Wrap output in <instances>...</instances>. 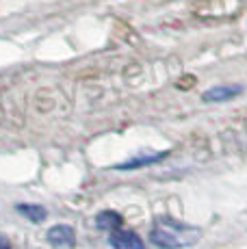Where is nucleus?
<instances>
[{
    "instance_id": "obj_2",
    "label": "nucleus",
    "mask_w": 247,
    "mask_h": 249,
    "mask_svg": "<svg viewBox=\"0 0 247 249\" xmlns=\"http://www.w3.org/2000/svg\"><path fill=\"white\" fill-rule=\"evenodd\" d=\"M241 93H243L241 85H217V87H211L208 91H204L202 100L204 102H228V100L236 98Z\"/></svg>"
},
{
    "instance_id": "obj_1",
    "label": "nucleus",
    "mask_w": 247,
    "mask_h": 249,
    "mask_svg": "<svg viewBox=\"0 0 247 249\" xmlns=\"http://www.w3.org/2000/svg\"><path fill=\"white\" fill-rule=\"evenodd\" d=\"M199 238H202V230L199 228L174 221V219H159L150 232V241L160 249L193 247Z\"/></svg>"
},
{
    "instance_id": "obj_6",
    "label": "nucleus",
    "mask_w": 247,
    "mask_h": 249,
    "mask_svg": "<svg viewBox=\"0 0 247 249\" xmlns=\"http://www.w3.org/2000/svg\"><path fill=\"white\" fill-rule=\"evenodd\" d=\"M18 213L26 217L31 223H44L48 217V210L39 204H18Z\"/></svg>"
},
{
    "instance_id": "obj_8",
    "label": "nucleus",
    "mask_w": 247,
    "mask_h": 249,
    "mask_svg": "<svg viewBox=\"0 0 247 249\" xmlns=\"http://www.w3.org/2000/svg\"><path fill=\"white\" fill-rule=\"evenodd\" d=\"M0 249H11V245H9L7 238H0Z\"/></svg>"
},
{
    "instance_id": "obj_3",
    "label": "nucleus",
    "mask_w": 247,
    "mask_h": 249,
    "mask_svg": "<svg viewBox=\"0 0 247 249\" xmlns=\"http://www.w3.org/2000/svg\"><path fill=\"white\" fill-rule=\"evenodd\" d=\"M167 154H169V152H156V154H152V152H139V154H137V156H132V159H128L126 162H120V165H117L115 169H117V171H130V169H139V167L154 165V162L163 160Z\"/></svg>"
},
{
    "instance_id": "obj_5",
    "label": "nucleus",
    "mask_w": 247,
    "mask_h": 249,
    "mask_svg": "<svg viewBox=\"0 0 247 249\" xmlns=\"http://www.w3.org/2000/svg\"><path fill=\"white\" fill-rule=\"evenodd\" d=\"M46 238H48V243L52 247H74L76 243V234L74 230L70 226H54L48 230V234H46Z\"/></svg>"
},
{
    "instance_id": "obj_4",
    "label": "nucleus",
    "mask_w": 247,
    "mask_h": 249,
    "mask_svg": "<svg viewBox=\"0 0 247 249\" xmlns=\"http://www.w3.org/2000/svg\"><path fill=\"white\" fill-rule=\"evenodd\" d=\"M113 249H143V241L137 236L130 230H115L111 232V238H108Z\"/></svg>"
},
{
    "instance_id": "obj_7",
    "label": "nucleus",
    "mask_w": 247,
    "mask_h": 249,
    "mask_svg": "<svg viewBox=\"0 0 247 249\" xmlns=\"http://www.w3.org/2000/svg\"><path fill=\"white\" fill-rule=\"evenodd\" d=\"M96 226L100 230H108V232H115L122 226V217L115 213V210H102V213L96 217Z\"/></svg>"
}]
</instances>
